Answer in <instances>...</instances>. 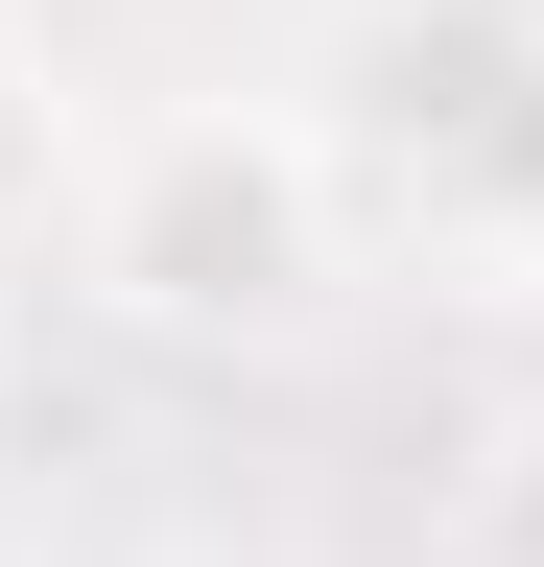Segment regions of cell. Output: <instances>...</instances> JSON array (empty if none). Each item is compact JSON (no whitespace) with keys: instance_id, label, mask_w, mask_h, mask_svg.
I'll use <instances>...</instances> for the list:
<instances>
[{"instance_id":"obj_1","label":"cell","mask_w":544,"mask_h":567,"mask_svg":"<svg viewBox=\"0 0 544 567\" xmlns=\"http://www.w3.org/2000/svg\"><path fill=\"white\" fill-rule=\"evenodd\" d=\"M95 308L166 331V354H285L331 331V284H356V166H331V118L285 95H166L95 142V213H72Z\"/></svg>"},{"instance_id":"obj_2","label":"cell","mask_w":544,"mask_h":567,"mask_svg":"<svg viewBox=\"0 0 544 567\" xmlns=\"http://www.w3.org/2000/svg\"><path fill=\"white\" fill-rule=\"evenodd\" d=\"M473 71L497 95H450V213L497 260H544V24H473Z\"/></svg>"},{"instance_id":"obj_3","label":"cell","mask_w":544,"mask_h":567,"mask_svg":"<svg viewBox=\"0 0 544 567\" xmlns=\"http://www.w3.org/2000/svg\"><path fill=\"white\" fill-rule=\"evenodd\" d=\"M48 213H95V118H72V71L0 24V260H24Z\"/></svg>"},{"instance_id":"obj_4","label":"cell","mask_w":544,"mask_h":567,"mask_svg":"<svg viewBox=\"0 0 544 567\" xmlns=\"http://www.w3.org/2000/svg\"><path fill=\"white\" fill-rule=\"evenodd\" d=\"M450 567H544V425H497V473L450 496Z\"/></svg>"},{"instance_id":"obj_5","label":"cell","mask_w":544,"mask_h":567,"mask_svg":"<svg viewBox=\"0 0 544 567\" xmlns=\"http://www.w3.org/2000/svg\"><path fill=\"white\" fill-rule=\"evenodd\" d=\"M0 24H24V0H0Z\"/></svg>"}]
</instances>
